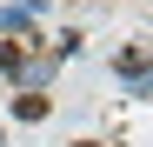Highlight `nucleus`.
Wrapping results in <instances>:
<instances>
[{
  "label": "nucleus",
  "instance_id": "f03ea898",
  "mask_svg": "<svg viewBox=\"0 0 153 147\" xmlns=\"http://www.w3.org/2000/svg\"><path fill=\"white\" fill-rule=\"evenodd\" d=\"M47 107H53V100H47V94H13V120H27V127H40V120H47Z\"/></svg>",
  "mask_w": 153,
  "mask_h": 147
},
{
  "label": "nucleus",
  "instance_id": "39448f33",
  "mask_svg": "<svg viewBox=\"0 0 153 147\" xmlns=\"http://www.w3.org/2000/svg\"><path fill=\"white\" fill-rule=\"evenodd\" d=\"M73 147H107V140H73Z\"/></svg>",
  "mask_w": 153,
  "mask_h": 147
},
{
  "label": "nucleus",
  "instance_id": "20e7f679",
  "mask_svg": "<svg viewBox=\"0 0 153 147\" xmlns=\"http://www.w3.org/2000/svg\"><path fill=\"white\" fill-rule=\"evenodd\" d=\"M0 34H27V14H20V7H7V14H0Z\"/></svg>",
  "mask_w": 153,
  "mask_h": 147
},
{
  "label": "nucleus",
  "instance_id": "423d86ee",
  "mask_svg": "<svg viewBox=\"0 0 153 147\" xmlns=\"http://www.w3.org/2000/svg\"><path fill=\"white\" fill-rule=\"evenodd\" d=\"M27 7H40V0H20V14H27Z\"/></svg>",
  "mask_w": 153,
  "mask_h": 147
},
{
  "label": "nucleus",
  "instance_id": "f257e3e1",
  "mask_svg": "<svg viewBox=\"0 0 153 147\" xmlns=\"http://www.w3.org/2000/svg\"><path fill=\"white\" fill-rule=\"evenodd\" d=\"M113 74H126V80H153V40H140V47H120L113 54Z\"/></svg>",
  "mask_w": 153,
  "mask_h": 147
},
{
  "label": "nucleus",
  "instance_id": "0eeeda50",
  "mask_svg": "<svg viewBox=\"0 0 153 147\" xmlns=\"http://www.w3.org/2000/svg\"><path fill=\"white\" fill-rule=\"evenodd\" d=\"M0 147H7V134H0Z\"/></svg>",
  "mask_w": 153,
  "mask_h": 147
},
{
  "label": "nucleus",
  "instance_id": "7ed1b4c3",
  "mask_svg": "<svg viewBox=\"0 0 153 147\" xmlns=\"http://www.w3.org/2000/svg\"><path fill=\"white\" fill-rule=\"evenodd\" d=\"M0 74H27V54H20L13 40H0Z\"/></svg>",
  "mask_w": 153,
  "mask_h": 147
}]
</instances>
